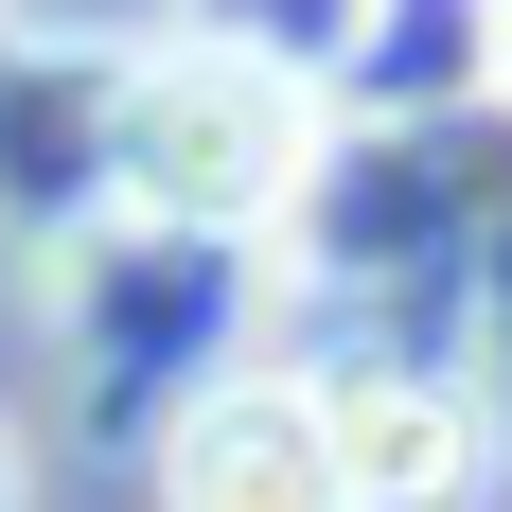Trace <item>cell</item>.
I'll return each instance as SVG.
<instances>
[{
  "label": "cell",
  "instance_id": "1",
  "mask_svg": "<svg viewBox=\"0 0 512 512\" xmlns=\"http://www.w3.org/2000/svg\"><path fill=\"white\" fill-rule=\"evenodd\" d=\"M106 177L142 212H177V230H265V212H301V177H318L301 53H265V36L142 53V71L106 89Z\"/></svg>",
  "mask_w": 512,
  "mask_h": 512
},
{
  "label": "cell",
  "instance_id": "2",
  "mask_svg": "<svg viewBox=\"0 0 512 512\" xmlns=\"http://www.w3.org/2000/svg\"><path fill=\"white\" fill-rule=\"evenodd\" d=\"M159 512H354V477H336V407L283 389V371L195 389L177 442H159Z\"/></svg>",
  "mask_w": 512,
  "mask_h": 512
},
{
  "label": "cell",
  "instance_id": "3",
  "mask_svg": "<svg viewBox=\"0 0 512 512\" xmlns=\"http://www.w3.org/2000/svg\"><path fill=\"white\" fill-rule=\"evenodd\" d=\"M318 407H336V477H354V512H460L477 460H495L442 371H354V389H318Z\"/></svg>",
  "mask_w": 512,
  "mask_h": 512
},
{
  "label": "cell",
  "instance_id": "4",
  "mask_svg": "<svg viewBox=\"0 0 512 512\" xmlns=\"http://www.w3.org/2000/svg\"><path fill=\"white\" fill-rule=\"evenodd\" d=\"M0 512H36V477H18V424H0Z\"/></svg>",
  "mask_w": 512,
  "mask_h": 512
},
{
  "label": "cell",
  "instance_id": "5",
  "mask_svg": "<svg viewBox=\"0 0 512 512\" xmlns=\"http://www.w3.org/2000/svg\"><path fill=\"white\" fill-rule=\"evenodd\" d=\"M495 89H512V0H495Z\"/></svg>",
  "mask_w": 512,
  "mask_h": 512
}]
</instances>
